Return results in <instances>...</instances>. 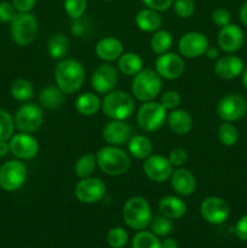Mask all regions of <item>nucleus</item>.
<instances>
[{
	"label": "nucleus",
	"mask_w": 247,
	"mask_h": 248,
	"mask_svg": "<svg viewBox=\"0 0 247 248\" xmlns=\"http://www.w3.org/2000/svg\"><path fill=\"white\" fill-rule=\"evenodd\" d=\"M86 78L85 68L74 58H63L55 68V79L57 86L65 94H72L82 87Z\"/></svg>",
	"instance_id": "f257e3e1"
},
{
	"label": "nucleus",
	"mask_w": 247,
	"mask_h": 248,
	"mask_svg": "<svg viewBox=\"0 0 247 248\" xmlns=\"http://www.w3.org/2000/svg\"><path fill=\"white\" fill-rule=\"evenodd\" d=\"M97 166L103 173L111 177H118L126 173L130 169L131 159L125 150L115 145H107L101 148L96 154Z\"/></svg>",
	"instance_id": "f03ea898"
},
{
	"label": "nucleus",
	"mask_w": 247,
	"mask_h": 248,
	"mask_svg": "<svg viewBox=\"0 0 247 248\" xmlns=\"http://www.w3.org/2000/svg\"><path fill=\"white\" fill-rule=\"evenodd\" d=\"M102 110L111 120H127L135 111V99L121 90H113L104 96Z\"/></svg>",
	"instance_id": "7ed1b4c3"
},
{
	"label": "nucleus",
	"mask_w": 247,
	"mask_h": 248,
	"mask_svg": "<svg viewBox=\"0 0 247 248\" xmlns=\"http://www.w3.org/2000/svg\"><path fill=\"white\" fill-rule=\"evenodd\" d=\"M123 217L131 229L138 232L147 229L153 218L149 202L142 196H132L124 205Z\"/></svg>",
	"instance_id": "20e7f679"
},
{
	"label": "nucleus",
	"mask_w": 247,
	"mask_h": 248,
	"mask_svg": "<svg viewBox=\"0 0 247 248\" xmlns=\"http://www.w3.org/2000/svg\"><path fill=\"white\" fill-rule=\"evenodd\" d=\"M131 90L138 101L150 102L161 92L162 79L155 70L142 69L133 78Z\"/></svg>",
	"instance_id": "39448f33"
},
{
	"label": "nucleus",
	"mask_w": 247,
	"mask_h": 248,
	"mask_svg": "<svg viewBox=\"0 0 247 248\" xmlns=\"http://www.w3.org/2000/svg\"><path fill=\"white\" fill-rule=\"evenodd\" d=\"M10 26V33L15 44L27 46L36 38L38 21L31 12H18Z\"/></svg>",
	"instance_id": "423d86ee"
},
{
	"label": "nucleus",
	"mask_w": 247,
	"mask_h": 248,
	"mask_svg": "<svg viewBox=\"0 0 247 248\" xmlns=\"http://www.w3.org/2000/svg\"><path fill=\"white\" fill-rule=\"evenodd\" d=\"M167 120V110L161 103L144 102L137 111V124L145 132H154L162 127Z\"/></svg>",
	"instance_id": "0eeeda50"
},
{
	"label": "nucleus",
	"mask_w": 247,
	"mask_h": 248,
	"mask_svg": "<svg viewBox=\"0 0 247 248\" xmlns=\"http://www.w3.org/2000/svg\"><path fill=\"white\" fill-rule=\"evenodd\" d=\"M28 171L21 160H10L0 166V188L5 191H16L26 183Z\"/></svg>",
	"instance_id": "6e6552de"
},
{
	"label": "nucleus",
	"mask_w": 247,
	"mask_h": 248,
	"mask_svg": "<svg viewBox=\"0 0 247 248\" xmlns=\"http://www.w3.org/2000/svg\"><path fill=\"white\" fill-rule=\"evenodd\" d=\"M44 123L43 109L34 103H26L18 108L15 115V124L21 132L33 133Z\"/></svg>",
	"instance_id": "1a4fd4ad"
},
{
	"label": "nucleus",
	"mask_w": 247,
	"mask_h": 248,
	"mask_svg": "<svg viewBox=\"0 0 247 248\" xmlns=\"http://www.w3.org/2000/svg\"><path fill=\"white\" fill-rule=\"evenodd\" d=\"M247 111V101L239 93H230L223 97L217 104V114L223 121L234 123L244 118Z\"/></svg>",
	"instance_id": "9d476101"
},
{
	"label": "nucleus",
	"mask_w": 247,
	"mask_h": 248,
	"mask_svg": "<svg viewBox=\"0 0 247 248\" xmlns=\"http://www.w3.org/2000/svg\"><path fill=\"white\" fill-rule=\"evenodd\" d=\"M107 186L101 178L87 177L77 182L74 195L82 203H96L106 196Z\"/></svg>",
	"instance_id": "9b49d317"
},
{
	"label": "nucleus",
	"mask_w": 247,
	"mask_h": 248,
	"mask_svg": "<svg viewBox=\"0 0 247 248\" xmlns=\"http://www.w3.org/2000/svg\"><path fill=\"white\" fill-rule=\"evenodd\" d=\"M119 80V72L110 63L99 64L91 77V86L94 92L107 94L115 89Z\"/></svg>",
	"instance_id": "f8f14e48"
},
{
	"label": "nucleus",
	"mask_w": 247,
	"mask_h": 248,
	"mask_svg": "<svg viewBox=\"0 0 247 248\" xmlns=\"http://www.w3.org/2000/svg\"><path fill=\"white\" fill-rule=\"evenodd\" d=\"M143 172L150 181L162 183L171 178L173 166L167 157L159 154H152L143 162Z\"/></svg>",
	"instance_id": "ddd939ff"
},
{
	"label": "nucleus",
	"mask_w": 247,
	"mask_h": 248,
	"mask_svg": "<svg viewBox=\"0 0 247 248\" xmlns=\"http://www.w3.org/2000/svg\"><path fill=\"white\" fill-rule=\"evenodd\" d=\"M200 212L203 219L213 225L224 223L230 213L229 205L227 201L218 196H208L202 201L200 206Z\"/></svg>",
	"instance_id": "4468645a"
},
{
	"label": "nucleus",
	"mask_w": 247,
	"mask_h": 248,
	"mask_svg": "<svg viewBox=\"0 0 247 248\" xmlns=\"http://www.w3.org/2000/svg\"><path fill=\"white\" fill-rule=\"evenodd\" d=\"M184 68L185 65L182 56L174 52L162 53L155 61V72L161 77V79H178L183 75Z\"/></svg>",
	"instance_id": "2eb2a0df"
},
{
	"label": "nucleus",
	"mask_w": 247,
	"mask_h": 248,
	"mask_svg": "<svg viewBox=\"0 0 247 248\" xmlns=\"http://www.w3.org/2000/svg\"><path fill=\"white\" fill-rule=\"evenodd\" d=\"M10 153L18 160H31L38 155L39 142L31 133H16L9 140Z\"/></svg>",
	"instance_id": "dca6fc26"
},
{
	"label": "nucleus",
	"mask_w": 247,
	"mask_h": 248,
	"mask_svg": "<svg viewBox=\"0 0 247 248\" xmlns=\"http://www.w3.org/2000/svg\"><path fill=\"white\" fill-rule=\"evenodd\" d=\"M210 46L205 34L199 31L185 33L178 41V51L185 58H198L205 55L206 48Z\"/></svg>",
	"instance_id": "f3484780"
},
{
	"label": "nucleus",
	"mask_w": 247,
	"mask_h": 248,
	"mask_svg": "<svg viewBox=\"0 0 247 248\" xmlns=\"http://www.w3.org/2000/svg\"><path fill=\"white\" fill-rule=\"evenodd\" d=\"M245 41V34L241 27L237 24L229 23L227 26L222 27L218 31L217 36V43L218 46L222 51L225 53H232L236 52L240 48L242 47Z\"/></svg>",
	"instance_id": "a211bd4d"
},
{
	"label": "nucleus",
	"mask_w": 247,
	"mask_h": 248,
	"mask_svg": "<svg viewBox=\"0 0 247 248\" xmlns=\"http://www.w3.org/2000/svg\"><path fill=\"white\" fill-rule=\"evenodd\" d=\"M102 137L108 145L120 147L132 137V128L125 120H111L104 125Z\"/></svg>",
	"instance_id": "6ab92c4d"
},
{
	"label": "nucleus",
	"mask_w": 247,
	"mask_h": 248,
	"mask_svg": "<svg viewBox=\"0 0 247 248\" xmlns=\"http://www.w3.org/2000/svg\"><path fill=\"white\" fill-rule=\"evenodd\" d=\"M215 74L222 80H232L242 75L245 69V63L237 56L228 55L217 58L215 64Z\"/></svg>",
	"instance_id": "aec40b11"
},
{
	"label": "nucleus",
	"mask_w": 247,
	"mask_h": 248,
	"mask_svg": "<svg viewBox=\"0 0 247 248\" xmlns=\"http://www.w3.org/2000/svg\"><path fill=\"white\" fill-rule=\"evenodd\" d=\"M94 51L99 60L106 63H110L120 58L124 53V45L119 39L114 36H106L96 44Z\"/></svg>",
	"instance_id": "412c9836"
},
{
	"label": "nucleus",
	"mask_w": 247,
	"mask_h": 248,
	"mask_svg": "<svg viewBox=\"0 0 247 248\" xmlns=\"http://www.w3.org/2000/svg\"><path fill=\"white\" fill-rule=\"evenodd\" d=\"M171 186L173 190L181 196H189L195 191V176L188 169L179 167L171 176Z\"/></svg>",
	"instance_id": "4be33fe9"
},
{
	"label": "nucleus",
	"mask_w": 247,
	"mask_h": 248,
	"mask_svg": "<svg viewBox=\"0 0 247 248\" xmlns=\"http://www.w3.org/2000/svg\"><path fill=\"white\" fill-rule=\"evenodd\" d=\"M167 125L176 135H188L193 128V118L184 109H173L167 114Z\"/></svg>",
	"instance_id": "5701e85b"
},
{
	"label": "nucleus",
	"mask_w": 247,
	"mask_h": 248,
	"mask_svg": "<svg viewBox=\"0 0 247 248\" xmlns=\"http://www.w3.org/2000/svg\"><path fill=\"white\" fill-rule=\"evenodd\" d=\"M159 211L170 219H179L186 213V203L178 196L167 195L160 199Z\"/></svg>",
	"instance_id": "b1692460"
},
{
	"label": "nucleus",
	"mask_w": 247,
	"mask_h": 248,
	"mask_svg": "<svg viewBox=\"0 0 247 248\" xmlns=\"http://www.w3.org/2000/svg\"><path fill=\"white\" fill-rule=\"evenodd\" d=\"M136 26L144 33H155L162 26V18L160 14L152 9H143L136 15Z\"/></svg>",
	"instance_id": "393cba45"
},
{
	"label": "nucleus",
	"mask_w": 247,
	"mask_h": 248,
	"mask_svg": "<svg viewBox=\"0 0 247 248\" xmlns=\"http://www.w3.org/2000/svg\"><path fill=\"white\" fill-rule=\"evenodd\" d=\"M102 108V101L93 92H84L77 96L75 109L82 116H93Z\"/></svg>",
	"instance_id": "a878e982"
},
{
	"label": "nucleus",
	"mask_w": 247,
	"mask_h": 248,
	"mask_svg": "<svg viewBox=\"0 0 247 248\" xmlns=\"http://www.w3.org/2000/svg\"><path fill=\"white\" fill-rule=\"evenodd\" d=\"M65 99V93L58 86H46L39 92V102L48 110L60 108Z\"/></svg>",
	"instance_id": "bb28decb"
},
{
	"label": "nucleus",
	"mask_w": 247,
	"mask_h": 248,
	"mask_svg": "<svg viewBox=\"0 0 247 248\" xmlns=\"http://www.w3.org/2000/svg\"><path fill=\"white\" fill-rule=\"evenodd\" d=\"M128 152L131 156L138 160H145L153 154V143L147 136L136 135L128 140Z\"/></svg>",
	"instance_id": "cd10ccee"
},
{
	"label": "nucleus",
	"mask_w": 247,
	"mask_h": 248,
	"mask_svg": "<svg viewBox=\"0 0 247 248\" xmlns=\"http://www.w3.org/2000/svg\"><path fill=\"white\" fill-rule=\"evenodd\" d=\"M144 61L138 53L126 52L118 60V69L126 77H133L143 69Z\"/></svg>",
	"instance_id": "c85d7f7f"
},
{
	"label": "nucleus",
	"mask_w": 247,
	"mask_h": 248,
	"mask_svg": "<svg viewBox=\"0 0 247 248\" xmlns=\"http://www.w3.org/2000/svg\"><path fill=\"white\" fill-rule=\"evenodd\" d=\"M69 51V40L61 33L52 34L47 40V52L52 60H63Z\"/></svg>",
	"instance_id": "c756f323"
},
{
	"label": "nucleus",
	"mask_w": 247,
	"mask_h": 248,
	"mask_svg": "<svg viewBox=\"0 0 247 248\" xmlns=\"http://www.w3.org/2000/svg\"><path fill=\"white\" fill-rule=\"evenodd\" d=\"M172 34L165 29H159L155 33H153L152 39H150V47L152 51L156 55H162V53L169 52L172 46Z\"/></svg>",
	"instance_id": "7c9ffc66"
},
{
	"label": "nucleus",
	"mask_w": 247,
	"mask_h": 248,
	"mask_svg": "<svg viewBox=\"0 0 247 248\" xmlns=\"http://www.w3.org/2000/svg\"><path fill=\"white\" fill-rule=\"evenodd\" d=\"M11 96L12 98L18 102H27L31 101L34 96V87L31 81L26 79H17L12 82L11 85Z\"/></svg>",
	"instance_id": "2f4dec72"
},
{
	"label": "nucleus",
	"mask_w": 247,
	"mask_h": 248,
	"mask_svg": "<svg viewBox=\"0 0 247 248\" xmlns=\"http://www.w3.org/2000/svg\"><path fill=\"white\" fill-rule=\"evenodd\" d=\"M97 166V159L96 155L92 153H87L80 156L77 159V164H75V174L79 177L80 179L87 178L91 177L92 173L94 172Z\"/></svg>",
	"instance_id": "473e14b6"
},
{
	"label": "nucleus",
	"mask_w": 247,
	"mask_h": 248,
	"mask_svg": "<svg viewBox=\"0 0 247 248\" xmlns=\"http://www.w3.org/2000/svg\"><path fill=\"white\" fill-rule=\"evenodd\" d=\"M218 140L225 147H232L239 140V131L232 123L224 121L218 128Z\"/></svg>",
	"instance_id": "72a5a7b5"
},
{
	"label": "nucleus",
	"mask_w": 247,
	"mask_h": 248,
	"mask_svg": "<svg viewBox=\"0 0 247 248\" xmlns=\"http://www.w3.org/2000/svg\"><path fill=\"white\" fill-rule=\"evenodd\" d=\"M132 248H161V242L152 232L139 230L133 236Z\"/></svg>",
	"instance_id": "f704fd0d"
},
{
	"label": "nucleus",
	"mask_w": 247,
	"mask_h": 248,
	"mask_svg": "<svg viewBox=\"0 0 247 248\" xmlns=\"http://www.w3.org/2000/svg\"><path fill=\"white\" fill-rule=\"evenodd\" d=\"M150 232L154 235H156L157 237H164L167 236L170 232L173 229V223L172 219L165 217V216H155L154 218H152V222L149 224Z\"/></svg>",
	"instance_id": "c9c22d12"
},
{
	"label": "nucleus",
	"mask_w": 247,
	"mask_h": 248,
	"mask_svg": "<svg viewBox=\"0 0 247 248\" xmlns=\"http://www.w3.org/2000/svg\"><path fill=\"white\" fill-rule=\"evenodd\" d=\"M15 127L16 124L11 114L5 109H0V140H10L14 136Z\"/></svg>",
	"instance_id": "e433bc0d"
},
{
	"label": "nucleus",
	"mask_w": 247,
	"mask_h": 248,
	"mask_svg": "<svg viewBox=\"0 0 247 248\" xmlns=\"http://www.w3.org/2000/svg\"><path fill=\"white\" fill-rule=\"evenodd\" d=\"M107 241L111 248H121L128 241V234L124 228L115 227L109 230L107 235Z\"/></svg>",
	"instance_id": "4c0bfd02"
},
{
	"label": "nucleus",
	"mask_w": 247,
	"mask_h": 248,
	"mask_svg": "<svg viewBox=\"0 0 247 248\" xmlns=\"http://www.w3.org/2000/svg\"><path fill=\"white\" fill-rule=\"evenodd\" d=\"M87 0H64L65 14L72 19L81 18L85 15Z\"/></svg>",
	"instance_id": "58836bf2"
},
{
	"label": "nucleus",
	"mask_w": 247,
	"mask_h": 248,
	"mask_svg": "<svg viewBox=\"0 0 247 248\" xmlns=\"http://www.w3.org/2000/svg\"><path fill=\"white\" fill-rule=\"evenodd\" d=\"M173 10L181 18H189L195 11V4L194 0H174Z\"/></svg>",
	"instance_id": "ea45409f"
},
{
	"label": "nucleus",
	"mask_w": 247,
	"mask_h": 248,
	"mask_svg": "<svg viewBox=\"0 0 247 248\" xmlns=\"http://www.w3.org/2000/svg\"><path fill=\"white\" fill-rule=\"evenodd\" d=\"M160 103L162 104V107L166 110H173V109L178 108V106L181 104V94L177 91L170 90V91H166L165 93H162L161 102Z\"/></svg>",
	"instance_id": "a19ab883"
},
{
	"label": "nucleus",
	"mask_w": 247,
	"mask_h": 248,
	"mask_svg": "<svg viewBox=\"0 0 247 248\" xmlns=\"http://www.w3.org/2000/svg\"><path fill=\"white\" fill-rule=\"evenodd\" d=\"M17 14L18 12L16 11L11 2L0 1V22L1 23H11Z\"/></svg>",
	"instance_id": "79ce46f5"
},
{
	"label": "nucleus",
	"mask_w": 247,
	"mask_h": 248,
	"mask_svg": "<svg viewBox=\"0 0 247 248\" xmlns=\"http://www.w3.org/2000/svg\"><path fill=\"white\" fill-rule=\"evenodd\" d=\"M230 19H232V15L224 7H218L213 11L212 14V22L217 27L222 28V27L227 26L230 23Z\"/></svg>",
	"instance_id": "37998d69"
},
{
	"label": "nucleus",
	"mask_w": 247,
	"mask_h": 248,
	"mask_svg": "<svg viewBox=\"0 0 247 248\" xmlns=\"http://www.w3.org/2000/svg\"><path fill=\"white\" fill-rule=\"evenodd\" d=\"M167 159L170 160L172 166L181 167L188 161V153L184 149H182V148H174V149H172L171 152H170Z\"/></svg>",
	"instance_id": "c03bdc74"
},
{
	"label": "nucleus",
	"mask_w": 247,
	"mask_h": 248,
	"mask_svg": "<svg viewBox=\"0 0 247 248\" xmlns=\"http://www.w3.org/2000/svg\"><path fill=\"white\" fill-rule=\"evenodd\" d=\"M148 9L155 10L157 12L167 11L172 6V0H142Z\"/></svg>",
	"instance_id": "a18cd8bd"
},
{
	"label": "nucleus",
	"mask_w": 247,
	"mask_h": 248,
	"mask_svg": "<svg viewBox=\"0 0 247 248\" xmlns=\"http://www.w3.org/2000/svg\"><path fill=\"white\" fill-rule=\"evenodd\" d=\"M235 234L242 241H247V215L242 216L235 225Z\"/></svg>",
	"instance_id": "49530a36"
},
{
	"label": "nucleus",
	"mask_w": 247,
	"mask_h": 248,
	"mask_svg": "<svg viewBox=\"0 0 247 248\" xmlns=\"http://www.w3.org/2000/svg\"><path fill=\"white\" fill-rule=\"evenodd\" d=\"M35 4L36 0H12V5L17 12H31Z\"/></svg>",
	"instance_id": "de8ad7c7"
},
{
	"label": "nucleus",
	"mask_w": 247,
	"mask_h": 248,
	"mask_svg": "<svg viewBox=\"0 0 247 248\" xmlns=\"http://www.w3.org/2000/svg\"><path fill=\"white\" fill-rule=\"evenodd\" d=\"M205 55L208 60H217L219 56V50L216 46H208L205 51Z\"/></svg>",
	"instance_id": "09e8293b"
},
{
	"label": "nucleus",
	"mask_w": 247,
	"mask_h": 248,
	"mask_svg": "<svg viewBox=\"0 0 247 248\" xmlns=\"http://www.w3.org/2000/svg\"><path fill=\"white\" fill-rule=\"evenodd\" d=\"M10 153L9 140H0V159L5 157Z\"/></svg>",
	"instance_id": "8fccbe9b"
},
{
	"label": "nucleus",
	"mask_w": 247,
	"mask_h": 248,
	"mask_svg": "<svg viewBox=\"0 0 247 248\" xmlns=\"http://www.w3.org/2000/svg\"><path fill=\"white\" fill-rule=\"evenodd\" d=\"M161 248H178V242L174 239H165L161 242Z\"/></svg>",
	"instance_id": "3c124183"
},
{
	"label": "nucleus",
	"mask_w": 247,
	"mask_h": 248,
	"mask_svg": "<svg viewBox=\"0 0 247 248\" xmlns=\"http://www.w3.org/2000/svg\"><path fill=\"white\" fill-rule=\"evenodd\" d=\"M240 19H241L242 24L247 27V1L240 9Z\"/></svg>",
	"instance_id": "603ef678"
},
{
	"label": "nucleus",
	"mask_w": 247,
	"mask_h": 248,
	"mask_svg": "<svg viewBox=\"0 0 247 248\" xmlns=\"http://www.w3.org/2000/svg\"><path fill=\"white\" fill-rule=\"evenodd\" d=\"M242 84H244L245 89L247 90V67L244 69V73H242Z\"/></svg>",
	"instance_id": "864d4df0"
},
{
	"label": "nucleus",
	"mask_w": 247,
	"mask_h": 248,
	"mask_svg": "<svg viewBox=\"0 0 247 248\" xmlns=\"http://www.w3.org/2000/svg\"><path fill=\"white\" fill-rule=\"evenodd\" d=\"M101 1H109V0H101Z\"/></svg>",
	"instance_id": "5fc2aeb1"
},
{
	"label": "nucleus",
	"mask_w": 247,
	"mask_h": 248,
	"mask_svg": "<svg viewBox=\"0 0 247 248\" xmlns=\"http://www.w3.org/2000/svg\"><path fill=\"white\" fill-rule=\"evenodd\" d=\"M121 248H124V247H121Z\"/></svg>",
	"instance_id": "6e6d98bb"
}]
</instances>
